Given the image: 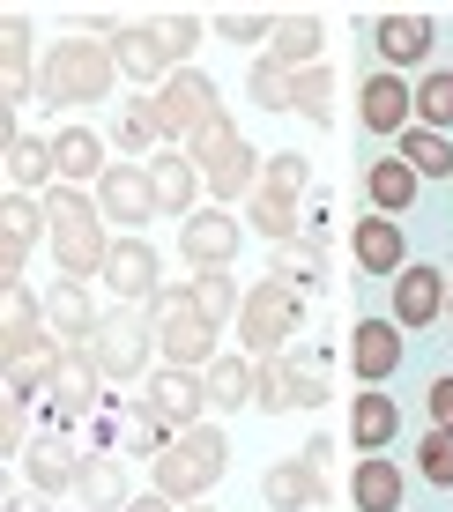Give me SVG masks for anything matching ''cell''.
Here are the masks:
<instances>
[{
	"mask_svg": "<svg viewBox=\"0 0 453 512\" xmlns=\"http://www.w3.org/2000/svg\"><path fill=\"white\" fill-rule=\"evenodd\" d=\"M112 82H119V60L104 38H52L38 90H45V104H97V97H112Z\"/></svg>",
	"mask_w": 453,
	"mask_h": 512,
	"instance_id": "obj_3",
	"label": "cell"
},
{
	"mask_svg": "<svg viewBox=\"0 0 453 512\" xmlns=\"http://www.w3.org/2000/svg\"><path fill=\"white\" fill-rule=\"evenodd\" d=\"M350 505L357 512H402V468L387 453H364L357 475H350Z\"/></svg>",
	"mask_w": 453,
	"mask_h": 512,
	"instance_id": "obj_30",
	"label": "cell"
},
{
	"mask_svg": "<svg viewBox=\"0 0 453 512\" xmlns=\"http://www.w3.org/2000/svg\"><path fill=\"white\" fill-rule=\"evenodd\" d=\"M179 253H186V268L208 275V268H231V253H238V216H223V208H194V216L179 223Z\"/></svg>",
	"mask_w": 453,
	"mask_h": 512,
	"instance_id": "obj_14",
	"label": "cell"
},
{
	"mask_svg": "<svg viewBox=\"0 0 453 512\" xmlns=\"http://www.w3.org/2000/svg\"><path fill=\"white\" fill-rule=\"evenodd\" d=\"M320 401H327V364L298 357V409H320Z\"/></svg>",
	"mask_w": 453,
	"mask_h": 512,
	"instance_id": "obj_49",
	"label": "cell"
},
{
	"mask_svg": "<svg viewBox=\"0 0 453 512\" xmlns=\"http://www.w3.org/2000/svg\"><path fill=\"white\" fill-rule=\"evenodd\" d=\"M223 468H231V438L201 416V423H186V431L149 461V490H164L171 505H201L208 490L223 483Z\"/></svg>",
	"mask_w": 453,
	"mask_h": 512,
	"instance_id": "obj_1",
	"label": "cell"
},
{
	"mask_svg": "<svg viewBox=\"0 0 453 512\" xmlns=\"http://www.w3.org/2000/svg\"><path fill=\"white\" fill-rule=\"evenodd\" d=\"M431 423H439V431H453V379H431Z\"/></svg>",
	"mask_w": 453,
	"mask_h": 512,
	"instance_id": "obj_50",
	"label": "cell"
},
{
	"mask_svg": "<svg viewBox=\"0 0 453 512\" xmlns=\"http://www.w3.org/2000/svg\"><path fill=\"white\" fill-rule=\"evenodd\" d=\"M402 431V409H394V394H379V386H364L357 409H350V438L357 453H387V438Z\"/></svg>",
	"mask_w": 453,
	"mask_h": 512,
	"instance_id": "obj_31",
	"label": "cell"
},
{
	"mask_svg": "<svg viewBox=\"0 0 453 512\" xmlns=\"http://www.w3.org/2000/svg\"><path fill=\"white\" fill-rule=\"evenodd\" d=\"M416 468H424L431 475V483H453V431H439V423H431V438H424V446H416Z\"/></svg>",
	"mask_w": 453,
	"mask_h": 512,
	"instance_id": "obj_48",
	"label": "cell"
},
{
	"mask_svg": "<svg viewBox=\"0 0 453 512\" xmlns=\"http://www.w3.org/2000/svg\"><path fill=\"white\" fill-rule=\"evenodd\" d=\"M260 186H268V193H283V201H305V193H312V164H305V156H268V171H260Z\"/></svg>",
	"mask_w": 453,
	"mask_h": 512,
	"instance_id": "obj_43",
	"label": "cell"
},
{
	"mask_svg": "<svg viewBox=\"0 0 453 512\" xmlns=\"http://www.w3.org/2000/svg\"><path fill=\"white\" fill-rule=\"evenodd\" d=\"M30 490H45V498H60V490H75V475H82V461L90 453H75V438L67 431H45V438H30Z\"/></svg>",
	"mask_w": 453,
	"mask_h": 512,
	"instance_id": "obj_20",
	"label": "cell"
},
{
	"mask_svg": "<svg viewBox=\"0 0 453 512\" xmlns=\"http://www.w3.org/2000/svg\"><path fill=\"white\" fill-rule=\"evenodd\" d=\"M327 275V245L320 238H290V245H275V282H290V290H312V282Z\"/></svg>",
	"mask_w": 453,
	"mask_h": 512,
	"instance_id": "obj_37",
	"label": "cell"
},
{
	"mask_svg": "<svg viewBox=\"0 0 453 512\" xmlns=\"http://www.w3.org/2000/svg\"><path fill=\"white\" fill-rule=\"evenodd\" d=\"M231 141H238V127H231V112H216V119H208V127H194V134H186L179 149L194 156V164H208V156H216V149H231Z\"/></svg>",
	"mask_w": 453,
	"mask_h": 512,
	"instance_id": "obj_46",
	"label": "cell"
},
{
	"mask_svg": "<svg viewBox=\"0 0 453 512\" xmlns=\"http://www.w3.org/2000/svg\"><path fill=\"white\" fill-rule=\"evenodd\" d=\"M97 208H104V223H149V216H156L149 164H134V156H112V171L97 179Z\"/></svg>",
	"mask_w": 453,
	"mask_h": 512,
	"instance_id": "obj_9",
	"label": "cell"
},
{
	"mask_svg": "<svg viewBox=\"0 0 453 512\" xmlns=\"http://www.w3.org/2000/svg\"><path fill=\"white\" fill-rule=\"evenodd\" d=\"M320 45H327V23L305 15V8H290L283 23H275V38H268V60L283 67V75H305V67H320Z\"/></svg>",
	"mask_w": 453,
	"mask_h": 512,
	"instance_id": "obj_22",
	"label": "cell"
},
{
	"mask_svg": "<svg viewBox=\"0 0 453 512\" xmlns=\"http://www.w3.org/2000/svg\"><path fill=\"white\" fill-rule=\"evenodd\" d=\"M171 438H179V431H171V423H156V416H149V401H134V409H119V416H112V453H149V461H156Z\"/></svg>",
	"mask_w": 453,
	"mask_h": 512,
	"instance_id": "obj_33",
	"label": "cell"
},
{
	"mask_svg": "<svg viewBox=\"0 0 453 512\" xmlns=\"http://www.w3.org/2000/svg\"><path fill=\"white\" fill-rule=\"evenodd\" d=\"M149 349H156V320L142 305H119V312H104V320H97L90 357H97L104 379H142L149 372Z\"/></svg>",
	"mask_w": 453,
	"mask_h": 512,
	"instance_id": "obj_5",
	"label": "cell"
},
{
	"mask_svg": "<svg viewBox=\"0 0 453 512\" xmlns=\"http://www.w3.org/2000/svg\"><path fill=\"white\" fill-rule=\"evenodd\" d=\"M156 30H164V45H171V60L186 67V52L201 45V15L194 8H171V15H156Z\"/></svg>",
	"mask_w": 453,
	"mask_h": 512,
	"instance_id": "obj_45",
	"label": "cell"
},
{
	"mask_svg": "<svg viewBox=\"0 0 453 512\" xmlns=\"http://www.w3.org/2000/svg\"><path fill=\"white\" fill-rule=\"evenodd\" d=\"M156 97H164V119H171V141H186V134H194V127H208V119H216V112H223V104H216V82H208V75H201V67H179V75H171V82H164V90H156Z\"/></svg>",
	"mask_w": 453,
	"mask_h": 512,
	"instance_id": "obj_16",
	"label": "cell"
},
{
	"mask_svg": "<svg viewBox=\"0 0 453 512\" xmlns=\"http://www.w3.org/2000/svg\"><path fill=\"white\" fill-rule=\"evenodd\" d=\"M379 52H387V67H416V60H431V15H416V8L379 15Z\"/></svg>",
	"mask_w": 453,
	"mask_h": 512,
	"instance_id": "obj_29",
	"label": "cell"
},
{
	"mask_svg": "<svg viewBox=\"0 0 453 512\" xmlns=\"http://www.w3.org/2000/svg\"><path fill=\"white\" fill-rule=\"evenodd\" d=\"M350 364H357V379H364V386H387V379H394V364H402V327H387V320H357V334H350Z\"/></svg>",
	"mask_w": 453,
	"mask_h": 512,
	"instance_id": "obj_24",
	"label": "cell"
},
{
	"mask_svg": "<svg viewBox=\"0 0 453 512\" xmlns=\"http://www.w3.org/2000/svg\"><path fill=\"white\" fill-rule=\"evenodd\" d=\"M156 141H171V119H164V97L142 90V97H127V119H119V149H127V156H149Z\"/></svg>",
	"mask_w": 453,
	"mask_h": 512,
	"instance_id": "obj_32",
	"label": "cell"
},
{
	"mask_svg": "<svg viewBox=\"0 0 453 512\" xmlns=\"http://www.w3.org/2000/svg\"><path fill=\"white\" fill-rule=\"evenodd\" d=\"M253 401L260 409H298V357H253Z\"/></svg>",
	"mask_w": 453,
	"mask_h": 512,
	"instance_id": "obj_36",
	"label": "cell"
},
{
	"mask_svg": "<svg viewBox=\"0 0 453 512\" xmlns=\"http://www.w3.org/2000/svg\"><path fill=\"white\" fill-rule=\"evenodd\" d=\"M357 112H364V127H372V134H409V119H416V90H409L402 75H394V67H379V75L364 82V104H357Z\"/></svg>",
	"mask_w": 453,
	"mask_h": 512,
	"instance_id": "obj_21",
	"label": "cell"
},
{
	"mask_svg": "<svg viewBox=\"0 0 453 512\" xmlns=\"http://www.w3.org/2000/svg\"><path fill=\"white\" fill-rule=\"evenodd\" d=\"M201 379H208V409H246L253 401V357H216Z\"/></svg>",
	"mask_w": 453,
	"mask_h": 512,
	"instance_id": "obj_38",
	"label": "cell"
},
{
	"mask_svg": "<svg viewBox=\"0 0 453 512\" xmlns=\"http://www.w3.org/2000/svg\"><path fill=\"white\" fill-rule=\"evenodd\" d=\"M75 498H82V512H127V505H134L127 461H119V453H97V461H82V475H75Z\"/></svg>",
	"mask_w": 453,
	"mask_h": 512,
	"instance_id": "obj_25",
	"label": "cell"
},
{
	"mask_svg": "<svg viewBox=\"0 0 453 512\" xmlns=\"http://www.w3.org/2000/svg\"><path fill=\"white\" fill-rule=\"evenodd\" d=\"M97 320H104V312L90 305V290H82V282H52V290H45V327H52V342H60V349H90L97 342Z\"/></svg>",
	"mask_w": 453,
	"mask_h": 512,
	"instance_id": "obj_15",
	"label": "cell"
},
{
	"mask_svg": "<svg viewBox=\"0 0 453 512\" xmlns=\"http://www.w3.org/2000/svg\"><path fill=\"white\" fill-rule=\"evenodd\" d=\"M290 112L312 119V127H327V119H335V75H327V60L305 67V75H290Z\"/></svg>",
	"mask_w": 453,
	"mask_h": 512,
	"instance_id": "obj_39",
	"label": "cell"
},
{
	"mask_svg": "<svg viewBox=\"0 0 453 512\" xmlns=\"http://www.w3.org/2000/svg\"><path fill=\"white\" fill-rule=\"evenodd\" d=\"M127 512H179V505H171V498H164V490H142V498H134Z\"/></svg>",
	"mask_w": 453,
	"mask_h": 512,
	"instance_id": "obj_53",
	"label": "cell"
},
{
	"mask_svg": "<svg viewBox=\"0 0 453 512\" xmlns=\"http://www.w3.org/2000/svg\"><path fill=\"white\" fill-rule=\"evenodd\" d=\"M45 216H52V260H60V275L67 282L104 275L112 238H104V208L90 201V186H52L45 193Z\"/></svg>",
	"mask_w": 453,
	"mask_h": 512,
	"instance_id": "obj_2",
	"label": "cell"
},
{
	"mask_svg": "<svg viewBox=\"0 0 453 512\" xmlns=\"http://www.w3.org/2000/svg\"><path fill=\"white\" fill-rule=\"evenodd\" d=\"M194 512H208V505H194Z\"/></svg>",
	"mask_w": 453,
	"mask_h": 512,
	"instance_id": "obj_55",
	"label": "cell"
},
{
	"mask_svg": "<svg viewBox=\"0 0 453 512\" xmlns=\"http://www.w3.org/2000/svg\"><path fill=\"white\" fill-rule=\"evenodd\" d=\"M364 193H372L379 216H402V208L416 201V171L402 164V156H379V164L364 171Z\"/></svg>",
	"mask_w": 453,
	"mask_h": 512,
	"instance_id": "obj_34",
	"label": "cell"
},
{
	"mask_svg": "<svg viewBox=\"0 0 453 512\" xmlns=\"http://www.w3.org/2000/svg\"><path fill=\"white\" fill-rule=\"evenodd\" d=\"M275 23H283V15H268V8H216V15H208V30H216V38H231V45L275 38Z\"/></svg>",
	"mask_w": 453,
	"mask_h": 512,
	"instance_id": "obj_41",
	"label": "cell"
},
{
	"mask_svg": "<svg viewBox=\"0 0 453 512\" xmlns=\"http://www.w3.org/2000/svg\"><path fill=\"white\" fill-rule=\"evenodd\" d=\"M416 119H424L431 134L453 127V75H424L416 82Z\"/></svg>",
	"mask_w": 453,
	"mask_h": 512,
	"instance_id": "obj_44",
	"label": "cell"
},
{
	"mask_svg": "<svg viewBox=\"0 0 453 512\" xmlns=\"http://www.w3.org/2000/svg\"><path fill=\"white\" fill-rule=\"evenodd\" d=\"M97 357L90 349H52L45 364V409H52V431H67V423H82L97 409Z\"/></svg>",
	"mask_w": 453,
	"mask_h": 512,
	"instance_id": "obj_7",
	"label": "cell"
},
{
	"mask_svg": "<svg viewBox=\"0 0 453 512\" xmlns=\"http://www.w3.org/2000/svg\"><path fill=\"white\" fill-rule=\"evenodd\" d=\"M201 179H208V201H246V193L260 186V149L238 134L231 149H216V156L201 164Z\"/></svg>",
	"mask_w": 453,
	"mask_h": 512,
	"instance_id": "obj_23",
	"label": "cell"
},
{
	"mask_svg": "<svg viewBox=\"0 0 453 512\" xmlns=\"http://www.w3.org/2000/svg\"><path fill=\"white\" fill-rule=\"evenodd\" d=\"M52 327H45V305H30L23 282H8V297H0V357H8V372H30V364H52Z\"/></svg>",
	"mask_w": 453,
	"mask_h": 512,
	"instance_id": "obj_6",
	"label": "cell"
},
{
	"mask_svg": "<svg viewBox=\"0 0 453 512\" xmlns=\"http://www.w3.org/2000/svg\"><path fill=\"white\" fill-rule=\"evenodd\" d=\"M260 498H268V512H320V505H327V475H320L312 453H290V461L268 468Z\"/></svg>",
	"mask_w": 453,
	"mask_h": 512,
	"instance_id": "obj_12",
	"label": "cell"
},
{
	"mask_svg": "<svg viewBox=\"0 0 453 512\" xmlns=\"http://www.w3.org/2000/svg\"><path fill=\"white\" fill-rule=\"evenodd\" d=\"M0 512H45V490H8V505Z\"/></svg>",
	"mask_w": 453,
	"mask_h": 512,
	"instance_id": "obj_52",
	"label": "cell"
},
{
	"mask_svg": "<svg viewBox=\"0 0 453 512\" xmlns=\"http://www.w3.org/2000/svg\"><path fill=\"white\" fill-rule=\"evenodd\" d=\"M246 90H253V104H260V112H290V75L268 60V52H260V60L246 67Z\"/></svg>",
	"mask_w": 453,
	"mask_h": 512,
	"instance_id": "obj_42",
	"label": "cell"
},
{
	"mask_svg": "<svg viewBox=\"0 0 453 512\" xmlns=\"http://www.w3.org/2000/svg\"><path fill=\"white\" fill-rule=\"evenodd\" d=\"M194 305H201V320L208 327H238V305H246V290L231 282V268H208V275H194Z\"/></svg>",
	"mask_w": 453,
	"mask_h": 512,
	"instance_id": "obj_35",
	"label": "cell"
},
{
	"mask_svg": "<svg viewBox=\"0 0 453 512\" xmlns=\"http://www.w3.org/2000/svg\"><path fill=\"white\" fill-rule=\"evenodd\" d=\"M8 186L15 193H52L60 186V164H52V141L23 134V119L8 112Z\"/></svg>",
	"mask_w": 453,
	"mask_h": 512,
	"instance_id": "obj_18",
	"label": "cell"
},
{
	"mask_svg": "<svg viewBox=\"0 0 453 512\" xmlns=\"http://www.w3.org/2000/svg\"><path fill=\"white\" fill-rule=\"evenodd\" d=\"M45 231H52L45 193H8V208H0V282H23L30 245H38Z\"/></svg>",
	"mask_w": 453,
	"mask_h": 512,
	"instance_id": "obj_8",
	"label": "cell"
},
{
	"mask_svg": "<svg viewBox=\"0 0 453 512\" xmlns=\"http://www.w3.org/2000/svg\"><path fill=\"white\" fill-rule=\"evenodd\" d=\"M156 349H164V364L171 372H208L216 364V327L201 320H171V327H156Z\"/></svg>",
	"mask_w": 453,
	"mask_h": 512,
	"instance_id": "obj_28",
	"label": "cell"
},
{
	"mask_svg": "<svg viewBox=\"0 0 453 512\" xmlns=\"http://www.w3.org/2000/svg\"><path fill=\"white\" fill-rule=\"evenodd\" d=\"M350 253H357V268H364V275H402V268H409V253H402V223H394V216H357Z\"/></svg>",
	"mask_w": 453,
	"mask_h": 512,
	"instance_id": "obj_27",
	"label": "cell"
},
{
	"mask_svg": "<svg viewBox=\"0 0 453 512\" xmlns=\"http://www.w3.org/2000/svg\"><path fill=\"white\" fill-rule=\"evenodd\" d=\"M112 60H119V75H134L149 90H164L171 75H179V60H171V45H164V30L156 23H127V30H112Z\"/></svg>",
	"mask_w": 453,
	"mask_h": 512,
	"instance_id": "obj_11",
	"label": "cell"
},
{
	"mask_svg": "<svg viewBox=\"0 0 453 512\" xmlns=\"http://www.w3.org/2000/svg\"><path fill=\"white\" fill-rule=\"evenodd\" d=\"M104 282L119 290V305H149V297L164 290V260H156V245H149V238H112Z\"/></svg>",
	"mask_w": 453,
	"mask_h": 512,
	"instance_id": "obj_10",
	"label": "cell"
},
{
	"mask_svg": "<svg viewBox=\"0 0 453 512\" xmlns=\"http://www.w3.org/2000/svg\"><path fill=\"white\" fill-rule=\"evenodd\" d=\"M194 312H201V305H194V282H164V290L149 297V320H156V327H171V320H194Z\"/></svg>",
	"mask_w": 453,
	"mask_h": 512,
	"instance_id": "obj_47",
	"label": "cell"
},
{
	"mask_svg": "<svg viewBox=\"0 0 453 512\" xmlns=\"http://www.w3.org/2000/svg\"><path fill=\"white\" fill-rule=\"evenodd\" d=\"M8 97H30V82H23V30H8Z\"/></svg>",
	"mask_w": 453,
	"mask_h": 512,
	"instance_id": "obj_51",
	"label": "cell"
},
{
	"mask_svg": "<svg viewBox=\"0 0 453 512\" xmlns=\"http://www.w3.org/2000/svg\"><path fill=\"white\" fill-rule=\"evenodd\" d=\"M446 312H453V290H446Z\"/></svg>",
	"mask_w": 453,
	"mask_h": 512,
	"instance_id": "obj_54",
	"label": "cell"
},
{
	"mask_svg": "<svg viewBox=\"0 0 453 512\" xmlns=\"http://www.w3.org/2000/svg\"><path fill=\"white\" fill-rule=\"evenodd\" d=\"M446 268H402L394 275V327H431L446 312Z\"/></svg>",
	"mask_w": 453,
	"mask_h": 512,
	"instance_id": "obj_19",
	"label": "cell"
},
{
	"mask_svg": "<svg viewBox=\"0 0 453 512\" xmlns=\"http://www.w3.org/2000/svg\"><path fill=\"white\" fill-rule=\"evenodd\" d=\"M52 164H60V186H97L112 171V156H104V141L90 127H60L52 134Z\"/></svg>",
	"mask_w": 453,
	"mask_h": 512,
	"instance_id": "obj_26",
	"label": "cell"
},
{
	"mask_svg": "<svg viewBox=\"0 0 453 512\" xmlns=\"http://www.w3.org/2000/svg\"><path fill=\"white\" fill-rule=\"evenodd\" d=\"M402 164L416 171V179H446V171H453V141L431 134V127H409L402 134Z\"/></svg>",
	"mask_w": 453,
	"mask_h": 512,
	"instance_id": "obj_40",
	"label": "cell"
},
{
	"mask_svg": "<svg viewBox=\"0 0 453 512\" xmlns=\"http://www.w3.org/2000/svg\"><path fill=\"white\" fill-rule=\"evenodd\" d=\"M149 186H156V216H194V201H201V164L186 149H164V156H149Z\"/></svg>",
	"mask_w": 453,
	"mask_h": 512,
	"instance_id": "obj_17",
	"label": "cell"
},
{
	"mask_svg": "<svg viewBox=\"0 0 453 512\" xmlns=\"http://www.w3.org/2000/svg\"><path fill=\"white\" fill-rule=\"evenodd\" d=\"M298 320H305L298 290L268 275L260 290H246V305H238V342H246L253 357H283V342L298 334Z\"/></svg>",
	"mask_w": 453,
	"mask_h": 512,
	"instance_id": "obj_4",
	"label": "cell"
},
{
	"mask_svg": "<svg viewBox=\"0 0 453 512\" xmlns=\"http://www.w3.org/2000/svg\"><path fill=\"white\" fill-rule=\"evenodd\" d=\"M149 416L156 423H171V431H186V423H201L208 416V379L201 372H171V364H164V372H149Z\"/></svg>",
	"mask_w": 453,
	"mask_h": 512,
	"instance_id": "obj_13",
	"label": "cell"
}]
</instances>
